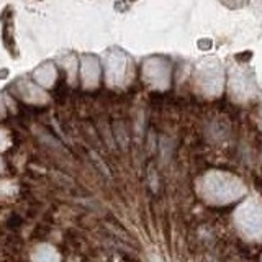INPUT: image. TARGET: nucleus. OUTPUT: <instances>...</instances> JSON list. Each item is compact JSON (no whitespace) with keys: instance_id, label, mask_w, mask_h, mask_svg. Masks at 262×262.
Returning a JSON list of instances; mask_svg holds the SVG:
<instances>
[{"instance_id":"nucleus-1","label":"nucleus","mask_w":262,"mask_h":262,"mask_svg":"<svg viewBox=\"0 0 262 262\" xmlns=\"http://www.w3.org/2000/svg\"><path fill=\"white\" fill-rule=\"evenodd\" d=\"M246 192L243 182L228 172H208L200 182V193L210 203L225 205L237 200Z\"/></svg>"},{"instance_id":"nucleus-2","label":"nucleus","mask_w":262,"mask_h":262,"mask_svg":"<svg viewBox=\"0 0 262 262\" xmlns=\"http://www.w3.org/2000/svg\"><path fill=\"white\" fill-rule=\"evenodd\" d=\"M237 229L249 239H262V202L259 199L246 200L234 213Z\"/></svg>"}]
</instances>
